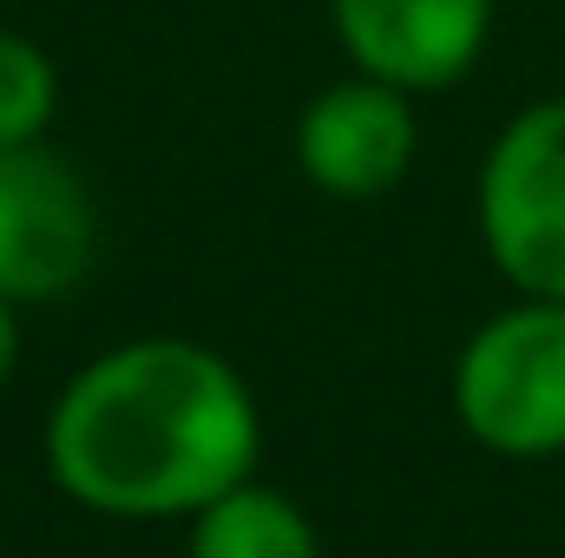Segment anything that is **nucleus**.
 Returning <instances> with one entry per match:
<instances>
[{
  "instance_id": "f257e3e1",
  "label": "nucleus",
  "mask_w": 565,
  "mask_h": 558,
  "mask_svg": "<svg viewBox=\"0 0 565 558\" xmlns=\"http://www.w3.org/2000/svg\"><path fill=\"white\" fill-rule=\"evenodd\" d=\"M264 447L244 375L178 335L86 362L46 420L53 480L113 519H178L250 480Z\"/></svg>"
},
{
  "instance_id": "f03ea898",
  "label": "nucleus",
  "mask_w": 565,
  "mask_h": 558,
  "mask_svg": "<svg viewBox=\"0 0 565 558\" xmlns=\"http://www.w3.org/2000/svg\"><path fill=\"white\" fill-rule=\"evenodd\" d=\"M460 427L513 460H540L565 447V302L526 296L493 315L454 368Z\"/></svg>"
},
{
  "instance_id": "7ed1b4c3",
  "label": "nucleus",
  "mask_w": 565,
  "mask_h": 558,
  "mask_svg": "<svg viewBox=\"0 0 565 558\" xmlns=\"http://www.w3.org/2000/svg\"><path fill=\"white\" fill-rule=\"evenodd\" d=\"M480 237L520 296L565 302V99L526 106L480 164Z\"/></svg>"
},
{
  "instance_id": "20e7f679",
  "label": "nucleus",
  "mask_w": 565,
  "mask_h": 558,
  "mask_svg": "<svg viewBox=\"0 0 565 558\" xmlns=\"http://www.w3.org/2000/svg\"><path fill=\"white\" fill-rule=\"evenodd\" d=\"M99 250V217L66 158L46 144H0V296H66Z\"/></svg>"
},
{
  "instance_id": "39448f33",
  "label": "nucleus",
  "mask_w": 565,
  "mask_h": 558,
  "mask_svg": "<svg viewBox=\"0 0 565 558\" xmlns=\"http://www.w3.org/2000/svg\"><path fill=\"white\" fill-rule=\"evenodd\" d=\"M415 93L355 73L329 93L309 99V112L296 119V164L316 191L329 197H382L408 178L415 164Z\"/></svg>"
},
{
  "instance_id": "423d86ee",
  "label": "nucleus",
  "mask_w": 565,
  "mask_h": 558,
  "mask_svg": "<svg viewBox=\"0 0 565 558\" xmlns=\"http://www.w3.org/2000/svg\"><path fill=\"white\" fill-rule=\"evenodd\" d=\"M329 20L355 73H375L402 93H440L480 60L493 0H329Z\"/></svg>"
},
{
  "instance_id": "0eeeda50",
  "label": "nucleus",
  "mask_w": 565,
  "mask_h": 558,
  "mask_svg": "<svg viewBox=\"0 0 565 558\" xmlns=\"http://www.w3.org/2000/svg\"><path fill=\"white\" fill-rule=\"evenodd\" d=\"M191 519H198L191 526V558H322L309 513L289 493L250 486V480H237L231 493H217Z\"/></svg>"
},
{
  "instance_id": "6e6552de",
  "label": "nucleus",
  "mask_w": 565,
  "mask_h": 558,
  "mask_svg": "<svg viewBox=\"0 0 565 558\" xmlns=\"http://www.w3.org/2000/svg\"><path fill=\"white\" fill-rule=\"evenodd\" d=\"M60 106V73L46 46L0 26V144H40Z\"/></svg>"
},
{
  "instance_id": "1a4fd4ad",
  "label": "nucleus",
  "mask_w": 565,
  "mask_h": 558,
  "mask_svg": "<svg viewBox=\"0 0 565 558\" xmlns=\"http://www.w3.org/2000/svg\"><path fill=\"white\" fill-rule=\"evenodd\" d=\"M13 362H20V322H13V302L0 296V382L13 375Z\"/></svg>"
}]
</instances>
